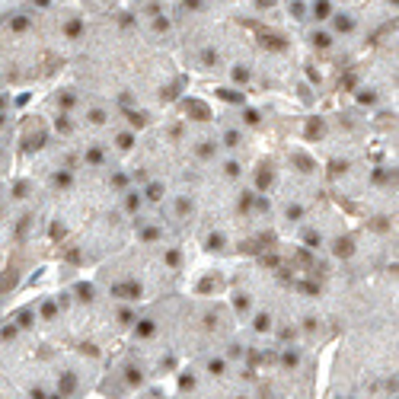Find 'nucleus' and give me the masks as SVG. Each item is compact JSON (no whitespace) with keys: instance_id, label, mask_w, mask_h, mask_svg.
I'll return each mask as SVG.
<instances>
[{"instance_id":"nucleus-1","label":"nucleus","mask_w":399,"mask_h":399,"mask_svg":"<svg viewBox=\"0 0 399 399\" xmlns=\"http://www.w3.org/2000/svg\"><path fill=\"white\" fill-rule=\"evenodd\" d=\"M67 67L77 87L112 102L141 131L160 122L185 87L176 55L150 42L125 7L112 16L87 19Z\"/></svg>"},{"instance_id":"nucleus-2","label":"nucleus","mask_w":399,"mask_h":399,"mask_svg":"<svg viewBox=\"0 0 399 399\" xmlns=\"http://www.w3.org/2000/svg\"><path fill=\"white\" fill-rule=\"evenodd\" d=\"M147 208L128 163L90 160L48 198L45 236L74 269H90L115 256L131 240V221Z\"/></svg>"},{"instance_id":"nucleus-3","label":"nucleus","mask_w":399,"mask_h":399,"mask_svg":"<svg viewBox=\"0 0 399 399\" xmlns=\"http://www.w3.org/2000/svg\"><path fill=\"white\" fill-rule=\"evenodd\" d=\"M87 29L77 4H61L35 13L19 0L0 7V83L7 90H26L58 77Z\"/></svg>"},{"instance_id":"nucleus-4","label":"nucleus","mask_w":399,"mask_h":399,"mask_svg":"<svg viewBox=\"0 0 399 399\" xmlns=\"http://www.w3.org/2000/svg\"><path fill=\"white\" fill-rule=\"evenodd\" d=\"M102 367L105 355L51 342L13 313L0 323V374L26 399H87Z\"/></svg>"},{"instance_id":"nucleus-5","label":"nucleus","mask_w":399,"mask_h":399,"mask_svg":"<svg viewBox=\"0 0 399 399\" xmlns=\"http://www.w3.org/2000/svg\"><path fill=\"white\" fill-rule=\"evenodd\" d=\"M13 316L51 342L105 355L128 335L138 307L109 297L96 281H70L58 294H42L19 307Z\"/></svg>"},{"instance_id":"nucleus-6","label":"nucleus","mask_w":399,"mask_h":399,"mask_svg":"<svg viewBox=\"0 0 399 399\" xmlns=\"http://www.w3.org/2000/svg\"><path fill=\"white\" fill-rule=\"evenodd\" d=\"M396 320L358 326L342 335L335 348L326 399H396L399 367Z\"/></svg>"},{"instance_id":"nucleus-7","label":"nucleus","mask_w":399,"mask_h":399,"mask_svg":"<svg viewBox=\"0 0 399 399\" xmlns=\"http://www.w3.org/2000/svg\"><path fill=\"white\" fill-rule=\"evenodd\" d=\"M189 243H128L96 265L93 281L109 297L131 307L153 304L166 294H176L189 269Z\"/></svg>"},{"instance_id":"nucleus-8","label":"nucleus","mask_w":399,"mask_h":399,"mask_svg":"<svg viewBox=\"0 0 399 399\" xmlns=\"http://www.w3.org/2000/svg\"><path fill=\"white\" fill-rule=\"evenodd\" d=\"M169 399H262L243 338L224 352L189 358L176 370V393Z\"/></svg>"},{"instance_id":"nucleus-9","label":"nucleus","mask_w":399,"mask_h":399,"mask_svg":"<svg viewBox=\"0 0 399 399\" xmlns=\"http://www.w3.org/2000/svg\"><path fill=\"white\" fill-rule=\"evenodd\" d=\"M246 352L262 399H316V367H320L316 352H307L300 345L284 348L246 345Z\"/></svg>"},{"instance_id":"nucleus-10","label":"nucleus","mask_w":399,"mask_h":399,"mask_svg":"<svg viewBox=\"0 0 399 399\" xmlns=\"http://www.w3.org/2000/svg\"><path fill=\"white\" fill-rule=\"evenodd\" d=\"M364 61H355L352 80H348V99L352 109L367 118H396V32L361 55Z\"/></svg>"},{"instance_id":"nucleus-11","label":"nucleus","mask_w":399,"mask_h":399,"mask_svg":"<svg viewBox=\"0 0 399 399\" xmlns=\"http://www.w3.org/2000/svg\"><path fill=\"white\" fill-rule=\"evenodd\" d=\"M399 0H332V13L326 19L352 61L370 51L383 35L396 32Z\"/></svg>"},{"instance_id":"nucleus-12","label":"nucleus","mask_w":399,"mask_h":399,"mask_svg":"<svg viewBox=\"0 0 399 399\" xmlns=\"http://www.w3.org/2000/svg\"><path fill=\"white\" fill-rule=\"evenodd\" d=\"M125 4H128V0H77V7L83 10V16H87V19L112 16V13H118Z\"/></svg>"},{"instance_id":"nucleus-13","label":"nucleus","mask_w":399,"mask_h":399,"mask_svg":"<svg viewBox=\"0 0 399 399\" xmlns=\"http://www.w3.org/2000/svg\"><path fill=\"white\" fill-rule=\"evenodd\" d=\"M19 4H26L29 10H35V13H48V10L67 4V0H19Z\"/></svg>"},{"instance_id":"nucleus-14","label":"nucleus","mask_w":399,"mask_h":399,"mask_svg":"<svg viewBox=\"0 0 399 399\" xmlns=\"http://www.w3.org/2000/svg\"><path fill=\"white\" fill-rule=\"evenodd\" d=\"M204 4H211L214 10H224V13H230V16H240L243 0H204Z\"/></svg>"},{"instance_id":"nucleus-15","label":"nucleus","mask_w":399,"mask_h":399,"mask_svg":"<svg viewBox=\"0 0 399 399\" xmlns=\"http://www.w3.org/2000/svg\"><path fill=\"white\" fill-rule=\"evenodd\" d=\"M0 399H26V396H22V393L16 390V386L10 383V380L4 377V374H0Z\"/></svg>"},{"instance_id":"nucleus-16","label":"nucleus","mask_w":399,"mask_h":399,"mask_svg":"<svg viewBox=\"0 0 399 399\" xmlns=\"http://www.w3.org/2000/svg\"><path fill=\"white\" fill-rule=\"evenodd\" d=\"M7 259H10V252H7V249H0V269H4V262H7Z\"/></svg>"},{"instance_id":"nucleus-17","label":"nucleus","mask_w":399,"mask_h":399,"mask_svg":"<svg viewBox=\"0 0 399 399\" xmlns=\"http://www.w3.org/2000/svg\"><path fill=\"white\" fill-rule=\"evenodd\" d=\"M278 4H281V7H284V4H294V0H278Z\"/></svg>"},{"instance_id":"nucleus-18","label":"nucleus","mask_w":399,"mask_h":399,"mask_svg":"<svg viewBox=\"0 0 399 399\" xmlns=\"http://www.w3.org/2000/svg\"><path fill=\"white\" fill-rule=\"evenodd\" d=\"M128 4H141V0H128Z\"/></svg>"},{"instance_id":"nucleus-19","label":"nucleus","mask_w":399,"mask_h":399,"mask_svg":"<svg viewBox=\"0 0 399 399\" xmlns=\"http://www.w3.org/2000/svg\"><path fill=\"white\" fill-rule=\"evenodd\" d=\"M0 323H4V313H0Z\"/></svg>"}]
</instances>
